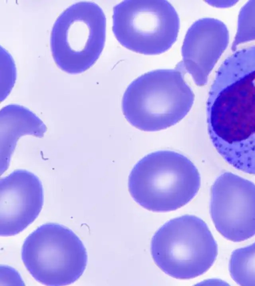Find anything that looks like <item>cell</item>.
Returning a JSON list of instances; mask_svg holds the SVG:
<instances>
[{
	"label": "cell",
	"mask_w": 255,
	"mask_h": 286,
	"mask_svg": "<svg viewBox=\"0 0 255 286\" xmlns=\"http://www.w3.org/2000/svg\"><path fill=\"white\" fill-rule=\"evenodd\" d=\"M106 18L101 7L87 1L75 3L56 19L50 46L57 66L71 74L82 73L99 58L105 45Z\"/></svg>",
	"instance_id": "4"
},
{
	"label": "cell",
	"mask_w": 255,
	"mask_h": 286,
	"mask_svg": "<svg viewBox=\"0 0 255 286\" xmlns=\"http://www.w3.org/2000/svg\"><path fill=\"white\" fill-rule=\"evenodd\" d=\"M211 5L221 8L229 7L235 5L238 1L236 0H211L207 1Z\"/></svg>",
	"instance_id": "15"
},
{
	"label": "cell",
	"mask_w": 255,
	"mask_h": 286,
	"mask_svg": "<svg viewBox=\"0 0 255 286\" xmlns=\"http://www.w3.org/2000/svg\"><path fill=\"white\" fill-rule=\"evenodd\" d=\"M201 178L193 163L171 150L150 153L139 160L128 178L134 200L153 212L177 210L189 202L200 186Z\"/></svg>",
	"instance_id": "2"
},
{
	"label": "cell",
	"mask_w": 255,
	"mask_h": 286,
	"mask_svg": "<svg viewBox=\"0 0 255 286\" xmlns=\"http://www.w3.org/2000/svg\"><path fill=\"white\" fill-rule=\"evenodd\" d=\"M208 131L229 164L255 175V89L235 93L207 109Z\"/></svg>",
	"instance_id": "6"
},
{
	"label": "cell",
	"mask_w": 255,
	"mask_h": 286,
	"mask_svg": "<svg viewBox=\"0 0 255 286\" xmlns=\"http://www.w3.org/2000/svg\"><path fill=\"white\" fill-rule=\"evenodd\" d=\"M210 211L219 232L233 242L255 235V184L231 172L221 174L211 191Z\"/></svg>",
	"instance_id": "8"
},
{
	"label": "cell",
	"mask_w": 255,
	"mask_h": 286,
	"mask_svg": "<svg viewBox=\"0 0 255 286\" xmlns=\"http://www.w3.org/2000/svg\"><path fill=\"white\" fill-rule=\"evenodd\" d=\"M152 257L170 276L189 279L199 276L212 266L218 246L206 223L193 215L172 219L154 234Z\"/></svg>",
	"instance_id": "3"
},
{
	"label": "cell",
	"mask_w": 255,
	"mask_h": 286,
	"mask_svg": "<svg viewBox=\"0 0 255 286\" xmlns=\"http://www.w3.org/2000/svg\"><path fill=\"white\" fill-rule=\"evenodd\" d=\"M255 40V1L247 2L240 10L237 33L232 49L242 43Z\"/></svg>",
	"instance_id": "13"
},
{
	"label": "cell",
	"mask_w": 255,
	"mask_h": 286,
	"mask_svg": "<svg viewBox=\"0 0 255 286\" xmlns=\"http://www.w3.org/2000/svg\"><path fill=\"white\" fill-rule=\"evenodd\" d=\"M228 42V31L222 22L212 18L200 19L186 32L182 61L176 67L189 73L197 85L203 86Z\"/></svg>",
	"instance_id": "10"
},
{
	"label": "cell",
	"mask_w": 255,
	"mask_h": 286,
	"mask_svg": "<svg viewBox=\"0 0 255 286\" xmlns=\"http://www.w3.org/2000/svg\"><path fill=\"white\" fill-rule=\"evenodd\" d=\"M21 258L37 281L53 286L77 281L88 259L80 238L68 228L55 223L44 224L29 235L22 247Z\"/></svg>",
	"instance_id": "5"
},
{
	"label": "cell",
	"mask_w": 255,
	"mask_h": 286,
	"mask_svg": "<svg viewBox=\"0 0 255 286\" xmlns=\"http://www.w3.org/2000/svg\"><path fill=\"white\" fill-rule=\"evenodd\" d=\"M229 270L232 278L239 285L255 286V242L232 252Z\"/></svg>",
	"instance_id": "12"
},
{
	"label": "cell",
	"mask_w": 255,
	"mask_h": 286,
	"mask_svg": "<svg viewBox=\"0 0 255 286\" xmlns=\"http://www.w3.org/2000/svg\"><path fill=\"white\" fill-rule=\"evenodd\" d=\"M43 204L41 181L33 173L16 170L0 180V234H18L38 216Z\"/></svg>",
	"instance_id": "9"
},
{
	"label": "cell",
	"mask_w": 255,
	"mask_h": 286,
	"mask_svg": "<svg viewBox=\"0 0 255 286\" xmlns=\"http://www.w3.org/2000/svg\"><path fill=\"white\" fill-rule=\"evenodd\" d=\"M184 74L176 67L158 69L132 81L122 100L123 112L127 121L140 130L154 132L181 120L194 100Z\"/></svg>",
	"instance_id": "1"
},
{
	"label": "cell",
	"mask_w": 255,
	"mask_h": 286,
	"mask_svg": "<svg viewBox=\"0 0 255 286\" xmlns=\"http://www.w3.org/2000/svg\"><path fill=\"white\" fill-rule=\"evenodd\" d=\"M180 28L178 14L165 0H126L113 8V31L119 42L138 53L165 52L175 43Z\"/></svg>",
	"instance_id": "7"
},
{
	"label": "cell",
	"mask_w": 255,
	"mask_h": 286,
	"mask_svg": "<svg viewBox=\"0 0 255 286\" xmlns=\"http://www.w3.org/2000/svg\"><path fill=\"white\" fill-rule=\"evenodd\" d=\"M47 128L43 122L28 108L10 104L0 111V173L9 166L10 158L20 137L25 135L42 138Z\"/></svg>",
	"instance_id": "11"
},
{
	"label": "cell",
	"mask_w": 255,
	"mask_h": 286,
	"mask_svg": "<svg viewBox=\"0 0 255 286\" xmlns=\"http://www.w3.org/2000/svg\"><path fill=\"white\" fill-rule=\"evenodd\" d=\"M1 54V89L0 100L2 101L9 94L15 80V67L11 56L3 49L0 48Z\"/></svg>",
	"instance_id": "14"
}]
</instances>
